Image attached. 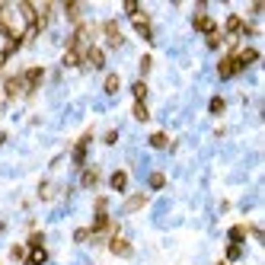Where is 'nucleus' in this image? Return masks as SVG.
Returning <instances> with one entry per match:
<instances>
[{
  "mask_svg": "<svg viewBox=\"0 0 265 265\" xmlns=\"http://www.w3.org/2000/svg\"><path fill=\"white\" fill-rule=\"evenodd\" d=\"M217 77H220V80H233V77H237V70H233V58H230V55H224V58L217 61Z\"/></svg>",
  "mask_w": 265,
  "mask_h": 265,
  "instance_id": "f8f14e48",
  "label": "nucleus"
},
{
  "mask_svg": "<svg viewBox=\"0 0 265 265\" xmlns=\"http://www.w3.org/2000/svg\"><path fill=\"white\" fill-rule=\"evenodd\" d=\"M131 112H135V118H138V121H150V112H147L144 103H135V109H131Z\"/></svg>",
  "mask_w": 265,
  "mask_h": 265,
  "instance_id": "cd10ccee",
  "label": "nucleus"
},
{
  "mask_svg": "<svg viewBox=\"0 0 265 265\" xmlns=\"http://www.w3.org/2000/svg\"><path fill=\"white\" fill-rule=\"evenodd\" d=\"M103 90H106L109 96H115L118 90H121V80H118V74H109V77H106V83H103Z\"/></svg>",
  "mask_w": 265,
  "mask_h": 265,
  "instance_id": "412c9836",
  "label": "nucleus"
},
{
  "mask_svg": "<svg viewBox=\"0 0 265 265\" xmlns=\"http://www.w3.org/2000/svg\"><path fill=\"white\" fill-rule=\"evenodd\" d=\"M217 265H227V262H217Z\"/></svg>",
  "mask_w": 265,
  "mask_h": 265,
  "instance_id": "e433bc0d",
  "label": "nucleus"
},
{
  "mask_svg": "<svg viewBox=\"0 0 265 265\" xmlns=\"http://www.w3.org/2000/svg\"><path fill=\"white\" fill-rule=\"evenodd\" d=\"M0 230H4V224H0Z\"/></svg>",
  "mask_w": 265,
  "mask_h": 265,
  "instance_id": "4c0bfd02",
  "label": "nucleus"
},
{
  "mask_svg": "<svg viewBox=\"0 0 265 265\" xmlns=\"http://www.w3.org/2000/svg\"><path fill=\"white\" fill-rule=\"evenodd\" d=\"M99 29H103V35H106V45H109V48H121V45H125V35H121V29H118L115 19H106V23L99 26Z\"/></svg>",
  "mask_w": 265,
  "mask_h": 265,
  "instance_id": "39448f33",
  "label": "nucleus"
},
{
  "mask_svg": "<svg viewBox=\"0 0 265 265\" xmlns=\"http://www.w3.org/2000/svg\"><path fill=\"white\" fill-rule=\"evenodd\" d=\"M150 147H154V150L169 147V138H166V131H154V135H150Z\"/></svg>",
  "mask_w": 265,
  "mask_h": 265,
  "instance_id": "6ab92c4d",
  "label": "nucleus"
},
{
  "mask_svg": "<svg viewBox=\"0 0 265 265\" xmlns=\"http://www.w3.org/2000/svg\"><path fill=\"white\" fill-rule=\"evenodd\" d=\"M4 141H7V135H4V131H0V144H4Z\"/></svg>",
  "mask_w": 265,
  "mask_h": 265,
  "instance_id": "c9c22d12",
  "label": "nucleus"
},
{
  "mask_svg": "<svg viewBox=\"0 0 265 265\" xmlns=\"http://www.w3.org/2000/svg\"><path fill=\"white\" fill-rule=\"evenodd\" d=\"M38 198H42V201H52L55 198V186H52V182H42V186H38Z\"/></svg>",
  "mask_w": 265,
  "mask_h": 265,
  "instance_id": "393cba45",
  "label": "nucleus"
},
{
  "mask_svg": "<svg viewBox=\"0 0 265 265\" xmlns=\"http://www.w3.org/2000/svg\"><path fill=\"white\" fill-rule=\"evenodd\" d=\"M61 64H64V67H83V55H80V52H70V48H67L64 58H61Z\"/></svg>",
  "mask_w": 265,
  "mask_h": 265,
  "instance_id": "f3484780",
  "label": "nucleus"
},
{
  "mask_svg": "<svg viewBox=\"0 0 265 265\" xmlns=\"http://www.w3.org/2000/svg\"><path fill=\"white\" fill-rule=\"evenodd\" d=\"M103 141H106V144H115V141H118V131H106Z\"/></svg>",
  "mask_w": 265,
  "mask_h": 265,
  "instance_id": "f704fd0d",
  "label": "nucleus"
},
{
  "mask_svg": "<svg viewBox=\"0 0 265 265\" xmlns=\"http://www.w3.org/2000/svg\"><path fill=\"white\" fill-rule=\"evenodd\" d=\"M224 262H240L243 259V246H237V243H227V252H224Z\"/></svg>",
  "mask_w": 265,
  "mask_h": 265,
  "instance_id": "b1692460",
  "label": "nucleus"
},
{
  "mask_svg": "<svg viewBox=\"0 0 265 265\" xmlns=\"http://www.w3.org/2000/svg\"><path fill=\"white\" fill-rule=\"evenodd\" d=\"M93 208H96V214H109V201H106V198H96Z\"/></svg>",
  "mask_w": 265,
  "mask_h": 265,
  "instance_id": "72a5a7b5",
  "label": "nucleus"
},
{
  "mask_svg": "<svg viewBox=\"0 0 265 265\" xmlns=\"http://www.w3.org/2000/svg\"><path fill=\"white\" fill-rule=\"evenodd\" d=\"M96 182H99V169L96 166H86L83 172H80V186L83 189H96Z\"/></svg>",
  "mask_w": 265,
  "mask_h": 265,
  "instance_id": "ddd939ff",
  "label": "nucleus"
},
{
  "mask_svg": "<svg viewBox=\"0 0 265 265\" xmlns=\"http://www.w3.org/2000/svg\"><path fill=\"white\" fill-rule=\"evenodd\" d=\"M90 141H93V131H86V135H80V141L74 144V154H70V160H74V166H83V163H86V150H90Z\"/></svg>",
  "mask_w": 265,
  "mask_h": 265,
  "instance_id": "1a4fd4ad",
  "label": "nucleus"
},
{
  "mask_svg": "<svg viewBox=\"0 0 265 265\" xmlns=\"http://www.w3.org/2000/svg\"><path fill=\"white\" fill-rule=\"evenodd\" d=\"M64 13H67V19H70V23H80V4H64Z\"/></svg>",
  "mask_w": 265,
  "mask_h": 265,
  "instance_id": "bb28decb",
  "label": "nucleus"
},
{
  "mask_svg": "<svg viewBox=\"0 0 265 265\" xmlns=\"http://www.w3.org/2000/svg\"><path fill=\"white\" fill-rule=\"evenodd\" d=\"M109 252H112V256H131V240L121 230H115L109 237Z\"/></svg>",
  "mask_w": 265,
  "mask_h": 265,
  "instance_id": "6e6552de",
  "label": "nucleus"
},
{
  "mask_svg": "<svg viewBox=\"0 0 265 265\" xmlns=\"http://www.w3.org/2000/svg\"><path fill=\"white\" fill-rule=\"evenodd\" d=\"M16 13L19 16H23V32H26V38H35L38 32H42V19H38V10H35V4H32V0H19V4H16Z\"/></svg>",
  "mask_w": 265,
  "mask_h": 265,
  "instance_id": "f257e3e1",
  "label": "nucleus"
},
{
  "mask_svg": "<svg viewBox=\"0 0 265 265\" xmlns=\"http://www.w3.org/2000/svg\"><path fill=\"white\" fill-rule=\"evenodd\" d=\"M90 237H93V233H90V227H77V230H74V240H77V243H86Z\"/></svg>",
  "mask_w": 265,
  "mask_h": 265,
  "instance_id": "7c9ffc66",
  "label": "nucleus"
},
{
  "mask_svg": "<svg viewBox=\"0 0 265 265\" xmlns=\"http://www.w3.org/2000/svg\"><path fill=\"white\" fill-rule=\"evenodd\" d=\"M42 243H45V233H42V230L29 233V249H32V246H42Z\"/></svg>",
  "mask_w": 265,
  "mask_h": 265,
  "instance_id": "c756f323",
  "label": "nucleus"
},
{
  "mask_svg": "<svg viewBox=\"0 0 265 265\" xmlns=\"http://www.w3.org/2000/svg\"><path fill=\"white\" fill-rule=\"evenodd\" d=\"M26 262L29 265H45L48 262V249L45 246H32V249H29V256H26Z\"/></svg>",
  "mask_w": 265,
  "mask_h": 265,
  "instance_id": "2eb2a0df",
  "label": "nucleus"
},
{
  "mask_svg": "<svg viewBox=\"0 0 265 265\" xmlns=\"http://www.w3.org/2000/svg\"><path fill=\"white\" fill-rule=\"evenodd\" d=\"M224 109H227V99H224V96H211V103H208V112H211V115H220Z\"/></svg>",
  "mask_w": 265,
  "mask_h": 265,
  "instance_id": "5701e85b",
  "label": "nucleus"
},
{
  "mask_svg": "<svg viewBox=\"0 0 265 265\" xmlns=\"http://www.w3.org/2000/svg\"><path fill=\"white\" fill-rule=\"evenodd\" d=\"M131 96H135V103H144V99H147V83H144V80L131 83Z\"/></svg>",
  "mask_w": 265,
  "mask_h": 265,
  "instance_id": "4be33fe9",
  "label": "nucleus"
},
{
  "mask_svg": "<svg viewBox=\"0 0 265 265\" xmlns=\"http://www.w3.org/2000/svg\"><path fill=\"white\" fill-rule=\"evenodd\" d=\"M227 240L237 243V246H243V240H246V227H243V224H233V227L227 230Z\"/></svg>",
  "mask_w": 265,
  "mask_h": 265,
  "instance_id": "dca6fc26",
  "label": "nucleus"
},
{
  "mask_svg": "<svg viewBox=\"0 0 265 265\" xmlns=\"http://www.w3.org/2000/svg\"><path fill=\"white\" fill-rule=\"evenodd\" d=\"M230 58H233V70H237V74H243L246 67H252V64L259 61V48L246 45V48H240V52H233Z\"/></svg>",
  "mask_w": 265,
  "mask_h": 265,
  "instance_id": "7ed1b4c3",
  "label": "nucleus"
},
{
  "mask_svg": "<svg viewBox=\"0 0 265 265\" xmlns=\"http://www.w3.org/2000/svg\"><path fill=\"white\" fill-rule=\"evenodd\" d=\"M26 265H29V262H26Z\"/></svg>",
  "mask_w": 265,
  "mask_h": 265,
  "instance_id": "58836bf2",
  "label": "nucleus"
},
{
  "mask_svg": "<svg viewBox=\"0 0 265 265\" xmlns=\"http://www.w3.org/2000/svg\"><path fill=\"white\" fill-rule=\"evenodd\" d=\"M83 67H90V70H103V67H106V52H103L99 45L83 48Z\"/></svg>",
  "mask_w": 265,
  "mask_h": 265,
  "instance_id": "423d86ee",
  "label": "nucleus"
},
{
  "mask_svg": "<svg viewBox=\"0 0 265 265\" xmlns=\"http://www.w3.org/2000/svg\"><path fill=\"white\" fill-rule=\"evenodd\" d=\"M144 205H147V195H131V198L125 201V211H128V214H135V211H141Z\"/></svg>",
  "mask_w": 265,
  "mask_h": 265,
  "instance_id": "a211bd4d",
  "label": "nucleus"
},
{
  "mask_svg": "<svg viewBox=\"0 0 265 265\" xmlns=\"http://www.w3.org/2000/svg\"><path fill=\"white\" fill-rule=\"evenodd\" d=\"M19 80H23V93H35L38 86H42V80H45V67H26L23 74H19Z\"/></svg>",
  "mask_w": 265,
  "mask_h": 265,
  "instance_id": "20e7f679",
  "label": "nucleus"
},
{
  "mask_svg": "<svg viewBox=\"0 0 265 265\" xmlns=\"http://www.w3.org/2000/svg\"><path fill=\"white\" fill-rule=\"evenodd\" d=\"M131 26H135V32L144 38V42H154V29H150V16L144 10H138L135 16H131Z\"/></svg>",
  "mask_w": 265,
  "mask_h": 265,
  "instance_id": "0eeeda50",
  "label": "nucleus"
},
{
  "mask_svg": "<svg viewBox=\"0 0 265 265\" xmlns=\"http://www.w3.org/2000/svg\"><path fill=\"white\" fill-rule=\"evenodd\" d=\"M10 259H13V262H23V259H26V246H10Z\"/></svg>",
  "mask_w": 265,
  "mask_h": 265,
  "instance_id": "c85d7f7f",
  "label": "nucleus"
},
{
  "mask_svg": "<svg viewBox=\"0 0 265 265\" xmlns=\"http://www.w3.org/2000/svg\"><path fill=\"white\" fill-rule=\"evenodd\" d=\"M4 96H7V99H19V96H26V93H23V80H19V74H13V77H7V80H4Z\"/></svg>",
  "mask_w": 265,
  "mask_h": 265,
  "instance_id": "9d476101",
  "label": "nucleus"
},
{
  "mask_svg": "<svg viewBox=\"0 0 265 265\" xmlns=\"http://www.w3.org/2000/svg\"><path fill=\"white\" fill-rule=\"evenodd\" d=\"M192 26H195V32H201V35H211V32H217V23L208 16V4L201 0L198 4V10H195V19H192Z\"/></svg>",
  "mask_w": 265,
  "mask_h": 265,
  "instance_id": "f03ea898",
  "label": "nucleus"
},
{
  "mask_svg": "<svg viewBox=\"0 0 265 265\" xmlns=\"http://www.w3.org/2000/svg\"><path fill=\"white\" fill-rule=\"evenodd\" d=\"M150 67H154V58H150V55H144V58H141V74H150Z\"/></svg>",
  "mask_w": 265,
  "mask_h": 265,
  "instance_id": "2f4dec72",
  "label": "nucleus"
},
{
  "mask_svg": "<svg viewBox=\"0 0 265 265\" xmlns=\"http://www.w3.org/2000/svg\"><path fill=\"white\" fill-rule=\"evenodd\" d=\"M205 42H208V48H211V52H217V48L224 45V35H220V29H217V32H211V35H205Z\"/></svg>",
  "mask_w": 265,
  "mask_h": 265,
  "instance_id": "a878e982",
  "label": "nucleus"
},
{
  "mask_svg": "<svg viewBox=\"0 0 265 265\" xmlns=\"http://www.w3.org/2000/svg\"><path fill=\"white\" fill-rule=\"evenodd\" d=\"M243 26H246V19L237 16V13H230L227 23H224V32H230V38H237V35H243Z\"/></svg>",
  "mask_w": 265,
  "mask_h": 265,
  "instance_id": "9b49d317",
  "label": "nucleus"
},
{
  "mask_svg": "<svg viewBox=\"0 0 265 265\" xmlns=\"http://www.w3.org/2000/svg\"><path fill=\"white\" fill-rule=\"evenodd\" d=\"M147 186L154 189V192H160L163 186H166V176H163L160 169H154V172H150V176H147Z\"/></svg>",
  "mask_w": 265,
  "mask_h": 265,
  "instance_id": "aec40b11",
  "label": "nucleus"
},
{
  "mask_svg": "<svg viewBox=\"0 0 265 265\" xmlns=\"http://www.w3.org/2000/svg\"><path fill=\"white\" fill-rule=\"evenodd\" d=\"M109 186H112V192H125L128 189V172L115 169V172H112V179H109Z\"/></svg>",
  "mask_w": 265,
  "mask_h": 265,
  "instance_id": "4468645a",
  "label": "nucleus"
},
{
  "mask_svg": "<svg viewBox=\"0 0 265 265\" xmlns=\"http://www.w3.org/2000/svg\"><path fill=\"white\" fill-rule=\"evenodd\" d=\"M138 10H141V4H138V0H125V13H128V16H135Z\"/></svg>",
  "mask_w": 265,
  "mask_h": 265,
  "instance_id": "473e14b6",
  "label": "nucleus"
}]
</instances>
